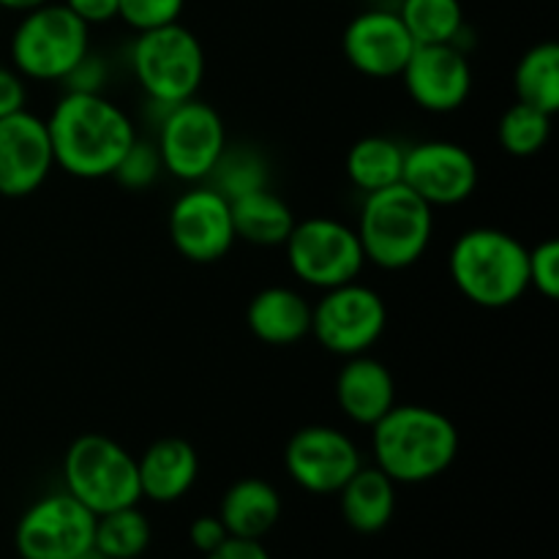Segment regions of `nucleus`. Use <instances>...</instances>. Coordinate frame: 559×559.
<instances>
[{
    "label": "nucleus",
    "instance_id": "39448f33",
    "mask_svg": "<svg viewBox=\"0 0 559 559\" xmlns=\"http://www.w3.org/2000/svg\"><path fill=\"white\" fill-rule=\"evenodd\" d=\"M129 66L147 104L173 107L200 91L205 80V49L189 27L173 22L136 33Z\"/></svg>",
    "mask_w": 559,
    "mask_h": 559
},
{
    "label": "nucleus",
    "instance_id": "c9c22d12",
    "mask_svg": "<svg viewBox=\"0 0 559 559\" xmlns=\"http://www.w3.org/2000/svg\"><path fill=\"white\" fill-rule=\"evenodd\" d=\"M63 5L71 14L80 16L87 27L118 20V0H63Z\"/></svg>",
    "mask_w": 559,
    "mask_h": 559
},
{
    "label": "nucleus",
    "instance_id": "a211bd4d",
    "mask_svg": "<svg viewBox=\"0 0 559 559\" xmlns=\"http://www.w3.org/2000/svg\"><path fill=\"white\" fill-rule=\"evenodd\" d=\"M336 402L355 426L371 429L396 404L391 369L369 353L344 358L336 377Z\"/></svg>",
    "mask_w": 559,
    "mask_h": 559
},
{
    "label": "nucleus",
    "instance_id": "f03ea898",
    "mask_svg": "<svg viewBox=\"0 0 559 559\" xmlns=\"http://www.w3.org/2000/svg\"><path fill=\"white\" fill-rule=\"evenodd\" d=\"M371 456L393 484H426L456 462L459 429L440 409L393 404L371 426Z\"/></svg>",
    "mask_w": 559,
    "mask_h": 559
},
{
    "label": "nucleus",
    "instance_id": "4be33fe9",
    "mask_svg": "<svg viewBox=\"0 0 559 559\" xmlns=\"http://www.w3.org/2000/svg\"><path fill=\"white\" fill-rule=\"evenodd\" d=\"M342 516L355 533L374 535L391 524L396 511V484L380 467H360L338 489Z\"/></svg>",
    "mask_w": 559,
    "mask_h": 559
},
{
    "label": "nucleus",
    "instance_id": "ddd939ff",
    "mask_svg": "<svg viewBox=\"0 0 559 559\" xmlns=\"http://www.w3.org/2000/svg\"><path fill=\"white\" fill-rule=\"evenodd\" d=\"M478 158L459 142L426 140L404 151L402 183L431 207L467 202L478 189Z\"/></svg>",
    "mask_w": 559,
    "mask_h": 559
},
{
    "label": "nucleus",
    "instance_id": "9d476101",
    "mask_svg": "<svg viewBox=\"0 0 559 559\" xmlns=\"http://www.w3.org/2000/svg\"><path fill=\"white\" fill-rule=\"evenodd\" d=\"M388 328V306L374 287L347 282L322 293L311 306V336L338 358L364 355Z\"/></svg>",
    "mask_w": 559,
    "mask_h": 559
},
{
    "label": "nucleus",
    "instance_id": "e433bc0d",
    "mask_svg": "<svg viewBox=\"0 0 559 559\" xmlns=\"http://www.w3.org/2000/svg\"><path fill=\"white\" fill-rule=\"evenodd\" d=\"M205 559H271L260 540L249 538H227L216 551L205 555Z\"/></svg>",
    "mask_w": 559,
    "mask_h": 559
},
{
    "label": "nucleus",
    "instance_id": "bb28decb",
    "mask_svg": "<svg viewBox=\"0 0 559 559\" xmlns=\"http://www.w3.org/2000/svg\"><path fill=\"white\" fill-rule=\"evenodd\" d=\"M151 546V522L136 506L96 516L93 549L107 559H136Z\"/></svg>",
    "mask_w": 559,
    "mask_h": 559
},
{
    "label": "nucleus",
    "instance_id": "ea45409f",
    "mask_svg": "<svg viewBox=\"0 0 559 559\" xmlns=\"http://www.w3.org/2000/svg\"><path fill=\"white\" fill-rule=\"evenodd\" d=\"M366 5H388V3H393V0H364Z\"/></svg>",
    "mask_w": 559,
    "mask_h": 559
},
{
    "label": "nucleus",
    "instance_id": "b1692460",
    "mask_svg": "<svg viewBox=\"0 0 559 559\" xmlns=\"http://www.w3.org/2000/svg\"><path fill=\"white\" fill-rule=\"evenodd\" d=\"M404 151H407V147H404L402 142L393 140V136H360V140L347 151V162H344L349 183H353L360 194H371V191L402 183Z\"/></svg>",
    "mask_w": 559,
    "mask_h": 559
},
{
    "label": "nucleus",
    "instance_id": "20e7f679",
    "mask_svg": "<svg viewBox=\"0 0 559 559\" xmlns=\"http://www.w3.org/2000/svg\"><path fill=\"white\" fill-rule=\"evenodd\" d=\"M366 262L382 271L413 267L429 251L435 235V207L404 183L364 194L355 227Z\"/></svg>",
    "mask_w": 559,
    "mask_h": 559
},
{
    "label": "nucleus",
    "instance_id": "f257e3e1",
    "mask_svg": "<svg viewBox=\"0 0 559 559\" xmlns=\"http://www.w3.org/2000/svg\"><path fill=\"white\" fill-rule=\"evenodd\" d=\"M55 167L80 180L109 178L136 129L104 93H63L47 118Z\"/></svg>",
    "mask_w": 559,
    "mask_h": 559
},
{
    "label": "nucleus",
    "instance_id": "4468645a",
    "mask_svg": "<svg viewBox=\"0 0 559 559\" xmlns=\"http://www.w3.org/2000/svg\"><path fill=\"white\" fill-rule=\"evenodd\" d=\"M167 227L175 251L197 265L218 262L233 251L238 240L229 200L207 183H194L175 200Z\"/></svg>",
    "mask_w": 559,
    "mask_h": 559
},
{
    "label": "nucleus",
    "instance_id": "9b49d317",
    "mask_svg": "<svg viewBox=\"0 0 559 559\" xmlns=\"http://www.w3.org/2000/svg\"><path fill=\"white\" fill-rule=\"evenodd\" d=\"M96 513L69 491H52L20 516L14 544L22 559H74L93 549Z\"/></svg>",
    "mask_w": 559,
    "mask_h": 559
},
{
    "label": "nucleus",
    "instance_id": "7ed1b4c3",
    "mask_svg": "<svg viewBox=\"0 0 559 559\" xmlns=\"http://www.w3.org/2000/svg\"><path fill=\"white\" fill-rule=\"evenodd\" d=\"M451 282L480 309H508L530 289L527 246L497 227L464 229L448 254Z\"/></svg>",
    "mask_w": 559,
    "mask_h": 559
},
{
    "label": "nucleus",
    "instance_id": "6e6552de",
    "mask_svg": "<svg viewBox=\"0 0 559 559\" xmlns=\"http://www.w3.org/2000/svg\"><path fill=\"white\" fill-rule=\"evenodd\" d=\"M284 251L293 276L322 293L358 282L366 267L358 233L338 218L314 216L295 222Z\"/></svg>",
    "mask_w": 559,
    "mask_h": 559
},
{
    "label": "nucleus",
    "instance_id": "6ab92c4d",
    "mask_svg": "<svg viewBox=\"0 0 559 559\" xmlns=\"http://www.w3.org/2000/svg\"><path fill=\"white\" fill-rule=\"evenodd\" d=\"M142 500L178 502L200 478V456L183 437H162L136 459Z\"/></svg>",
    "mask_w": 559,
    "mask_h": 559
},
{
    "label": "nucleus",
    "instance_id": "393cba45",
    "mask_svg": "<svg viewBox=\"0 0 559 559\" xmlns=\"http://www.w3.org/2000/svg\"><path fill=\"white\" fill-rule=\"evenodd\" d=\"M516 102L530 104L546 115L559 109V47L555 41H540L522 55L513 71Z\"/></svg>",
    "mask_w": 559,
    "mask_h": 559
},
{
    "label": "nucleus",
    "instance_id": "f8f14e48",
    "mask_svg": "<svg viewBox=\"0 0 559 559\" xmlns=\"http://www.w3.org/2000/svg\"><path fill=\"white\" fill-rule=\"evenodd\" d=\"M360 467V448L336 426H304L284 448V469L309 495H338Z\"/></svg>",
    "mask_w": 559,
    "mask_h": 559
},
{
    "label": "nucleus",
    "instance_id": "dca6fc26",
    "mask_svg": "<svg viewBox=\"0 0 559 559\" xmlns=\"http://www.w3.org/2000/svg\"><path fill=\"white\" fill-rule=\"evenodd\" d=\"M404 91L426 112H456L473 93V66L456 44H418L402 74Z\"/></svg>",
    "mask_w": 559,
    "mask_h": 559
},
{
    "label": "nucleus",
    "instance_id": "f704fd0d",
    "mask_svg": "<svg viewBox=\"0 0 559 559\" xmlns=\"http://www.w3.org/2000/svg\"><path fill=\"white\" fill-rule=\"evenodd\" d=\"M189 538L197 551L211 555V551H216L229 538V533L218 516H197L189 527Z\"/></svg>",
    "mask_w": 559,
    "mask_h": 559
},
{
    "label": "nucleus",
    "instance_id": "f3484780",
    "mask_svg": "<svg viewBox=\"0 0 559 559\" xmlns=\"http://www.w3.org/2000/svg\"><path fill=\"white\" fill-rule=\"evenodd\" d=\"M52 169L47 120L27 109L0 118V197H31L41 189Z\"/></svg>",
    "mask_w": 559,
    "mask_h": 559
},
{
    "label": "nucleus",
    "instance_id": "72a5a7b5",
    "mask_svg": "<svg viewBox=\"0 0 559 559\" xmlns=\"http://www.w3.org/2000/svg\"><path fill=\"white\" fill-rule=\"evenodd\" d=\"M27 85L25 76L11 66H0V118L27 109Z\"/></svg>",
    "mask_w": 559,
    "mask_h": 559
},
{
    "label": "nucleus",
    "instance_id": "1a4fd4ad",
    "mask_svg": "<svg viewBox=\"0 0 559 559\" xmlns=\"http://www.w3.org/2000/svg\"><path fill=\"white\" fill-rule=\"evenodd\" d=\"M156 126V147L162 153L164 173L191 186L205 183L227 147L222 115L194 96L189 102L173 104Z\"/></svg>",
    "mask_w": 559,
    "mask_h": 559
},
{
    "label": "nucleus",
    "instance_id": "58836bf2",
    "mask_svg": "<svg viewBox=\"0 0 559 559\" xmlns=\"http://www.w3.org/2000/svg\"><path fill=\"white\" fill-rule=\"evenodd\" d=\"M74 559H107L102 555V551H96V549H87L85 555H80V557H74Z\"/></svg>",
    "mask_w": 559,
    "mask_h": 559
},
{
    "label": "nucleus",
    "instance_id": "2f4dec72",
    "mask_svg": "<svg viewBox=\"0 0 559 559\" xmlns=\"http://www.w3.org/2000/svg\"><path fill=\"white\" fill-rule=\"evenodd\" d=\"M530 287L546 300L559 298V243L555 238L540 240L535 249H527Z\"/></svg>",
    "mask_w": 559,
    "mask_h": 559
},
{
    "label": "nucleus",
    "instance_id": "aec40b11",
    "mask_svg": "<svg viewBox=\"0 0 559 559\" xmlns=\"http://www.w3.org/2000/svg\"><path fill=\"white\" fill-rule=\"evenodd\" d=\"M246 325L271 347H289L311 333V304L293 287H265L251 298Z\"/></svg>",
    "mask_w": 559,
    "mask_h": 559
},
{
    "label": "nucleus",
    "instance_id": "0eeeda50",
    "mask_svg": "<svg viewBox=\"0 0 559 559\" xmlns=\"http://www.w3.org/2000/svg\"><path fill=\"white\" fill-rule=\"evenodd\" d=\"M63 484L96 516L142 500L136 456L104 435H82L71 442L63 456Z\"/></svg>",
    "mask_w": 559,
    "mask_h": 559
},
{
    "label": "nucleus",
    "instance_id": "4c0bfd02",
    "mask_svg": "<svg viewBox=\"0 0 559 559\" xmlns=\"http://www.w3.org/2000/svg\"><path fill=\"white\" fill-rule=\"evenodd\" d=\"M44 3H49V0H0V9L14 11V14H27V11L38 9Z\"/></svg>",
    "mask_w": 559,
    "mask_h": 559
},
{
    "label": "nucleus",
    "instance_id": "423d86ee",
    "mask_svg": "<svg viewBox=\"0 0 559 559\" xmlns=\"http://www.w3.org/2000/svg\"><path fill=\"white\" fill-rule=\"evenodd\" d=\"M11 69L33 82H63L91 52V27L63 3H44L22 14L9 44Z\"/></svg>",
    "mask_w": 559,
    "mask_h": 559
},
{
    "label": "nucleus",
    "instance_id": "a878e982",
    "mask_svg": "<svg viewBox=\"0 0 559 559\" xmlns=\"http://www.w3.org/2000/svg\"><path fill=\"white\" fill-rule=\"evenodd\" d=\"M396 11L415 44H456L464 33L462 0H399Z\"/></svg>",
    "mask_w": 559,
    "mask_h": 559
},
{
    "label": "nucleus",
    "instance_id": "7c9ffc66",
    "mask_svg": "<svg viewBox=\"0 0 559 559\" xmlns=\"http://www.w3.org/2000/svg\"><path fill=\"white\" fill-rule=\"evenodd\" d=\"M186 0H118V20H123L131 31H153V27L180 22Z\"/></svg>",
    "mask_w": 559,
    "mask_h": 559
},
{
    "label": "nucleus",
    "instance_id": "2eb2a0df",
    "mask_svg": "<svg viewBox=\"0 0 559 559\" xmlns=\"http://www.w3.org/2000/svg\"><path fill=\"white\" fill-rule=\"evenodd\" d=\"M418 44L413 41L396 9L369 5L347 22L342 52L355 71L371 80L399 76Z\"/></svg>",
    "mask_w": 559,
    "mask_h": 559
},
{
    "label": "nucleus",
    "instance_id": "5701e85b",
    "mask_svg": "<svg viewBox=\"0 0 559 559\" xmlns=\"http://www.w3.org/2000/svg\"><path fill=\"white\" fill-rule=\"evenodd\" d=\"M235 238L254 246H284L295 227L293 207L271 186L229 200Z\"/></svg>",
    "mask_w": 559,
    "mask_h": 559
},
{
    "label": "nucleus",
    "instance_id": "cd10ccee",
    "mask_svg": "<svg viewBox=\"0 0 559 559\" xmlns=\"http://www.w3.org/2000/svg\"><path fill=\"white\" fill-rule=\"evenodd\" d=\"M267 162L257 147L251 145H227L222 158L216 162L213 173L207 175L205 183L216 189L218 194L235 200L240 194H249L254 189H265L271 186V173H267Z\"/></svg>",
    "mask_w": 559,
    "mask_h": 559
},
{
    "label": "nucleus",
    "instance_id": "473e14b6",
    "mask_svg": "<svg viewBox=\"0 0 559 559\" xmlns=\"http://www.w3.org/2000/svg\"><path fill=\"white\" fill-rule=\"evenodd\" d=\"M109 80L107 60L102 55L91 52L63 76L66 93H104V85Z\"/></svg>",
    "mask_w": 559,
    "mask_h": 559
},
{
    "label": "nucleus",
    "instance_id": "c756f323",
    "mask_svg": "<svg viewBox=\"0 0 559 559\" xmlns=\"http://www.w3.org/2000/svg\"><path fill=\"white\" fill-rule=\"evenodd\" d=\"M162 173H164V162L156 142H147L136 136V140L131 142L129 151L123 153V158L118 162V167L112 169L109 178H112L118 186H123L126 191H145L156 183Z\"/></svg>",
    "mask_w": 559,
    "mask_h": 559
},
{
    "label": "nucleus",
    "instance_id": "c85d7f7f",
    "mask_svg": "<svg viewBox=\"0 0 559 559\" xmlns=\"http://www.w3.org/2000/svg\"><path fill=\"white\" fill-rule=\"evenodd\" d=\"M551 118L530 104L516 102L502 112L497 123V140L500 147L513 158H530L546 147L551 136Z\"/></svg>",
    "mask_w": 559,
    "mask_h": 559
},
{
    "label": "nucleus",
    "instance_id": "412c9836",
    "mask_svg": "<svg viewBox=\"0 0 559 559\" xmlns=\"http://www.w3.org/2000/svg\"><path fill=\"white\" fill-rule=\"evenodd\" d=\"M282 516V495L262 478H243L229 486L218 506V519L229 538L262 540Z\"/></svg>",
    "mask_w": 559,
    "mask_h": 559
}]
</instances>
